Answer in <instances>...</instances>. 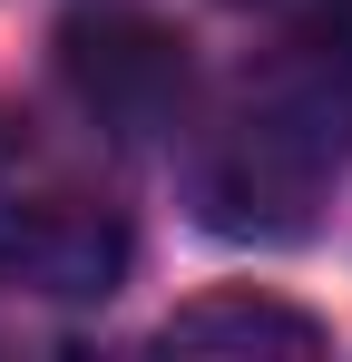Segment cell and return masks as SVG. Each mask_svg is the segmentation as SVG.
Masks as SVG:
<instances>
[{
  "label": "cell",
  "instance_id": "1",
  "mask_svg": "<svg viewBox=\"0 0 352 362\" xmlns=\"http://www.w3.org/2000/svg\"><path fill=\"white\" fill-rule=\"evenodd\" d=\"M352 157V0H293L274 49L245 69L235 108L196 157L206 226L303 235L323 177Z\"/></svg>",
  "mask_w": 352,
  "mask_h": 362
},
{
  "label": "cell",
  "instance_id": "2",
  "mask_svg": "<svg viewBox=\"0 0 352 362\" xmlns=\"http://www.w3.org/2000/svg\"><path fill=\"white\" fill-rule=\"evenodd\" d=\"M0 284L49 303H108L127 284V206L20 118H0Z\"/></svg>",
  "mask_w": 352,
  "mask_h": 362
},
{
  "label": "cell",
  "instance_id": "3",
  "mask_svg": "<svg viewBox=\"0 0 352 362\" xmlns=\"http://www.w3.org/2000/svg\"><path fill=\"white\" fill-rule=\"evenodd\" d=\"M59 69H69L78 108L98 127H127V137H157L186 108V40L147 30V20H78L59 40Z\"/></svg>",
  "mask_w": 352,
  "mask_h": 362
},
{
  "label": "cell",
  "instance_id": "4",
  "mask_svg": "<svg viewBox=\"0 0 352 362\" xmlns=\"http://www.w3.org/2000/svg\"><path fill=\"white\" fill-rule=\"evenodd\" d=\"M167 353H293L303 362V353H323V323L293 313V303H274V294L225 284V294L167 313Z\"/></svg>",
  "mask_w": 352,
  "mask_h": 362
}]
</instances>
